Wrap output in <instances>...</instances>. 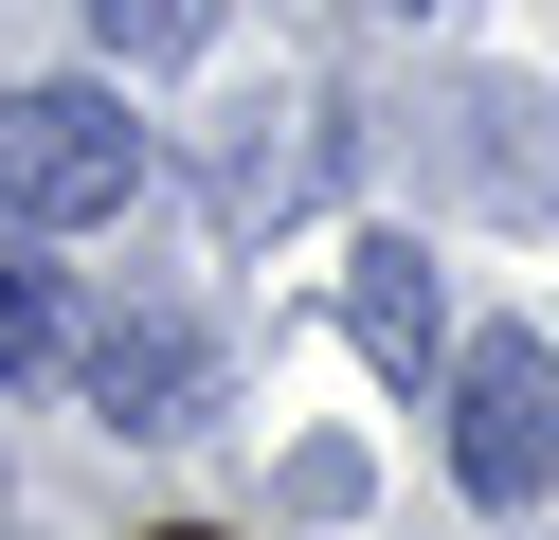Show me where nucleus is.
<instances>
[{"mask_svg":"<svg viewBox=\"0 0 559 540\" xmlns=\"http://www.w3.org/2000/svg\"><path fill=\"white\" fill-rule=\"evenodd\" d=\"M542 360L559 343H469L451 360V468H469V504H542L559 487V415H542Z\"/></svg>","mask_w":559,"mask_h":540,"instance_id":"2","label":"nucleus"},{"mask_svg":"<svg viewBox=\"0 0 559 540\" xmlns=\"http://www.w3.org/2000/svg\"><path fill=\"white\" fill-rule=\"evenodd\" d=\"M73 379H91L109 432H199V396H217V324H199V307H109V324H73Z\"/></svg>","mask_w":559,"mask_h":540,"instance_id":"3","label":"nucleus"},{"mask_svg":"<svg viewBox=\"0 0 559 540\" xmlns=\"http://www.w3.org/2000/svg\"><path fill=\"white\" fill-rule=\"evenodd\" d=\"M343 324H361V360H379V379H433V360H451L433 252H415V235H361V252H343Z\"/></svg>","mask_w":559,"mask_h":540,"instance_id":"5","label":"nucleus"},{"mask_svg":"<svg viewBox=\"0 0 559 540\" xmlns=\"http://www.w3.org/2000/svg\"><path fill=\"white\" fill-rule=\"evenodd\" d=\"M37 360H73V307H55V252L0 216V379H37Z\"/></svg>","mask_w":559,"mask_h":540,"instance_id":"6","label":"nucleus"},{"mask_svg":"<svg viewBox=\"0 0 559 540\" xmlns=\"http://www.w3.org/2000/svg\"><path fill=\"white\" fill-rule=\"evenodd\" d=\"M379 19H433V0H379Z\"/></svg>","mask_w":559,"mask_h":540,"instance_id":"9","label":"nucleus"},{"mask_svg":"<svg viewBox=\"0 0 559 540\" xmlns=\"http://www.w3.org/2000/svg\"><path fill=\"white\" fill-rule=\"evenodd\" d=\"M145 199V127H127V91H91V72H55V91H0V216L19 235H91V216Z\"/></svg>","mask_w":559,"mask_h":540,"instance_id":"1","label":"nucleus"},{"mask_svg":"<svg viewBox=\"0 0 559 540\" xmlns=\"http://www.w3.org/2000/svg\"><path fill=\"white\" fill-rule=\"evenodd\" d=\"M325 180H343V127H325L307 91L235 108V127H217V235H289V216L325 199Z\"/></svg>","mask_w":559,"mask_h":540,"instance_id":"4","label":"nucleus"},{"mask_svg":"<svg viewBox=\"0 0 559 540\" xmlns=\"http://www.w3.org/2000/svg\"><path fill=\"white\" fill-rule=\"evenodd\" d=\"M145 540H217V523H145Z\"/></svg>","mask_w":559,"mask_h":540,"instance_id":"8","label":"nucleus"},{"mask_svg":"<svg viewBox=\"0 0 559 540\" xmlns=\"http://www.w3.org/2000/svg\"><path fill=\"white\" fill-rule=\"evenodd\" d=\"M542 415H559V360H542Z\"/></svg>","mask_w":559,"mask_h":540,"instance_id":"10","label":"nucleus"},{"mask_svg":"<svg viewBox=\"0 0 559 540\" xmlns=\"http://www.w3.org/2000/svg\"><path fill=\"white\" fill-rule=\"evenodd\" d=\"M199 36H217V0H91V55L109 72H181Z\"/></svg>","mask_w":559,"mask_h":540,"instance_id":"7","label":"nucleus"}]
</instances>
